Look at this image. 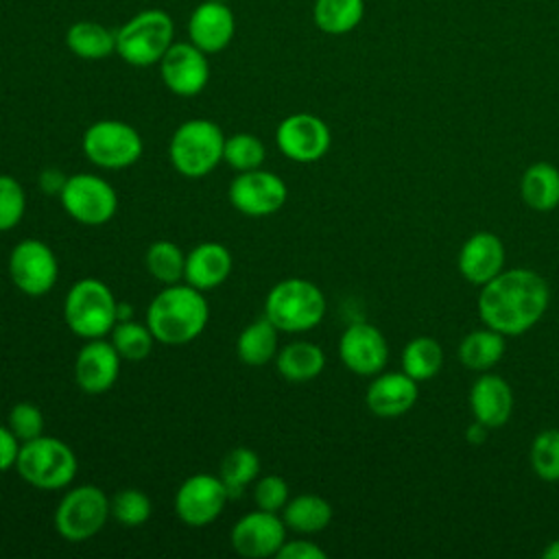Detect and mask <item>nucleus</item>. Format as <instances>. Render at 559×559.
Masks as SVG:
<instances>
[{"mask_svg":"<svg viewBox=\"0 0 559 559\" xmlns=\"http://www.w3.org/2000/svg\"><path fill=\"white\" fill-rule=\"evenodd\" d=\"M229 542L231 548L247 559L277 557L286 542V524L277 513L255 509L234 524Z\"/></svg>","mask_w":559,"mask_h":559,"instance_id":"nucleus-16","label":"nucleus"},{"mask_svg":"<svg viewBox=\"0 0 559 559\" xmlns=\"http://www.w3.org/2000/svg\"><path fill=\"white\" fill-rule=\"evenodd\" d=\"M63 319L74 336L105 338L118 323V301L105 282L83 277L66 293Z\"/></svg>","mask_w":559,"mask_h":559,"instance_id":"nucleus-3","label":"nucleus"},{"mask_svg":"<svg viewBox=\"0 0 559 559\" xmlns=\"http://www.w3.org/2000/svg\"><path fill=\"white\" fill-rule=\"evenodd\" d=\"M282 520L286 528L297 533H319L332 520V507L325 498L314 493H301L290 498L282 509Z\"/></svg>","mask_w":559,"mask_h":559,"instance_id":"nucleus-28","label":"nucleus"},{"mask_svg":"<svg viewBox=\"0 0 559 559\" xmlns=\"http://www.w3.org/2000/svg\"><path fill=\"white\" fill-rule=\"evenodd\" d=\"M68 50L85 61H100L116 52V31L94 20H79L66 31Z\"/></svg>","mask_w":559,"mask_h":559,"instance_id":"nucleus-24","label":"nucleus"},{"mask_svg":"<svg viewBox=\"0 0 559 559\" xmlns=\"http://www.w3.org/2000/svg\"><path fill=\"white\" fill-rule=\"evenodd\" d=\"M120 354L105 338H90L76 354L74 380L81 391L98 395L109 391L120 373Z\"/></svg>","mask_w":559,"mask_h":559,"instance_id":"nucleus-18","label":"nucleus"},{"mask_svg":"<svg viewBox=\"0 0 559 559\" xmlns=\"http://www.w3.org/2000/svg\"><path fill=\"white\" fill-rule=\"evenodd\" d=\"M157 66L164 85L183 98L201 94L210 81L207 55L192 41H173Z\"/></svg>","mask_w":559,"mask_h":559,"instance_id":"nucleus-15","label":"nucleus"},{"mask_svg":"<svg viewBox=\"0 0 559 559\" xmlns=\"http://www.w3.org/2000/svg\"><path fill=\"white\" fill-rule=\"evenodd\" d=\"M229 203L245 216L262 218L271 216L284 207L288 199V188L284 179L271 170L253 168L238 173L227 190Z\"/></svg>","mask_w":559,"mask_h":559,"instance_id":"nucleus-12","label":"nucleus"},{"mask_svg":"<svg viewBox=\"0 0 559 559\" xmlns=\"http://www.w3.org/2000/svg\"><path fill=\"white\" fill-rule=\"evenodd\" d=\"M15 469L22 480L35 489L55 491L68 487L79 469L76 454L68 443L55 437H37L22 443Z\"/></svg>","mask_w":559,"mask_h":559,"instance_id":"nucleus-7","label":"nucleus"},{"mask_svg":"<svg viewBox=\"0 0 559 559\" xmlns=\"http://www.w3.org/2000/svg\"><path fill=\"white\" fill-rule=\"evenodd\" d=\"M175 41V22L162 9H144L116 31V55L138 68L159 63Z\"/></svg>","mask_w":559,"mask_h":559,"instance_id":"nucleus-6","label":"nucleus"},{"mask_svg":"<svg viewBox=\"0 0 559 559\" xmlns=\"http://www.w3.org/2000/svg\"><path fill=\"white\" fill-rule=\"evenodd\" d=\"M524 203L537 212H550L559 205V170L548 162L528 166L520 181Z\"/></svg>","mask_w":559,"mask_h":559,"instance_id":"nucleus-26","label":"nucleus"},{"mask_svg":"<svg viewBox=\"0 0 559 559\" xmlns=\"http://www.w3.org/2000/svg\"><path fill=\"white\" fill-rule=\"evenodd\" d=\"M275 367L288 382H308L323 371L325 354L310 341H295L277 349Z\"/></svg>","mask_w":559,"mask_h":559,"instance_id":"nucleus-25","label":"nucleus"},{"mask_svg":"<svg viewBox=\"0 0 559 559\" xmlns=\"http://www.w3.org/2000/svg\"><path fill=\"white\" fill-rule=\"evenodd\" d=\"M111 345L124 360H142L151 354L153 349V332L148 330L146 323H138L133 319L118 321L114 330L109 332Z\"/></svg>","mask_w":559,"mask_h":559,"instance_id":"nucleus-34","label":"nucleus"},{"mask_svg":"<svg viewBox=\"0 0 559 559\" xmlns=\"http://www.w3.org/2000/svg\"><path fill=\"white\" fill-rule=\"evenodd\" d=\"M469 408L474 419L487 428H500L509 421L513 411V393L504 378L496 373L480 376L469 391Z\"/></svg>","mask_w":559,"mask_h":559,"instance_id":"nucleus-22","label":"nucleus"},{"mask_svg":"<svg viewBox=\"0 0 559 559\" xmlns=\"http://www.w3.org/2000/svg\"><path fill=\"white\" fill-rule=\"evenodd\" d=\"M9 275L17 290L41 297L57 284L59 262L44 240L24 238L9 253Z\"/></svg>","mask_w":559,"mask_h":559,"instance_id":"nucleus-11","label":"nucleus"},{"mask_svg":"<svg viewBox=\"0 0 559 559\" xmlns=\"http://www.w3.org/2000/svg\"><path fill=\"white\" fill-rule=\"evenodd\" d=\"M338 356L349 371L358 376H376L386 365L389 347L384 334L376 325L358 321L341 334Z\"/></svg>","mask_w":559,"mask_h":559,"instance_id":"nucleus-17","label":"nucleus"},{"mask_svg":"<svg viewBox=\"0 0 559 559\" xmlns=\"http://www.w3.org/2000/svg\"><path fill=\"white\" fill-rule=\"evenodd\" d=\"M26 212V194L17 179L0 175V231L13 229Z\"/></svg>","mask_w":559,"mask_h":559,"instance_id":"nucleus-38","label":"nucleus"},{"mask_svg":"<svg viewBox=\"0 0 559 559\" xmlns=\"http://www.w3.org/2000/svg\"><path fill=\"white\" fill-rule=\"evenodd\" d=\"M129 314H133V308H129L127 304H118V321H127Z\"/></svg>","mask_w":559,"mask_h":559,"instance_id":"nucleus-46","label":"nucleus"},{"mask_svg":"<svg viewBox=\"0 0 559 559\" xmlns=\"http://www.w3.org/2000/svg\"><path fill=\"white\" fill-rule=\"evenodd\" d=\"M227 500L229 493L218 476L192 474L175 493V513L186 526L201 528L212 524L223 513Z\"/></svg>","mask_w":559,"mask_h":559,"instance_id":"nucleus-13","label":"nucleus"},{"mask_svg":"<svg viewBox=\"0 0 559 559\" xmlns=\"http://www.w3.org/2000/svg\"><path fill=\"white\" fill-rule=\"evenodd\" d=\"M236 35L234 11L218 0L197 4L188 17V37L205 55L225 50Z\"/></svg>","mask_w":559,"mask_h":559,"instance_id":"nucleus-19","label":"nucleus"},{"mask_svg":"<svg viewBox=\"0 0 559 559\" xmlns=\"http://www.w3.org/2000/svg\"><path fill=\"white\" fill-rule=\"evenodd\" d=\"M550 290L542 275L531 269H509L483 284L478 314L487 328L518 336L544 317Z\"/></svg>","mask_w":559,"mask_h":559,"instance_id":"nucleus-1","label":"nucleus"},{"mask_svg":"<svg viewBox=\"0 0 559 559\" xmlns=\"http://www.w3.org/2000/svg\"><path fill=\"white\" fill-rule=\"evenodd\" d=\"M142 151L140 133L122 120H98L83 133V153L98 168H129L142 157Z\"/></svg>","mask_w":559,"mask_h":559,"instance_id":"nucleus-9","label":"nucleus"},{"mask_svg":"<svg viewBox=\"0 0 559 559\" xmlns=\"http://www.w3.org/2000/svg\"><path fill=\"white\" fill-rule=\"evenodd\" d=\"M504 264V245L496 234L478 231L469 236L459 253V271L469 284H487Z\"/></svg>","mask_w":559,"mask_h":559,"instance_id":"nucleus-20","label":"nucleus"},{"mask_svg":"<svg viewBox=\"0 0 559 559\" xmlns=\"http://www.w3.org/2000/svg\"><path fill=\"white\" fill-rule=\"evenodd\" d=\"M203 290L190 284L164 286L146 308V325L164 345H186L207 325L210 306Z\"/></svg>","mask_w":559,"mask_h":559,"instance_id":"nucleus-2","label":"nucleus"},{"mask_svg":"<svg viewBox=\"0 0 559 559\" xmlns=\"http://www.w3.org/2000/svg\"><path fill=\"white\" fill-rule=\"evenodd\" d=\"M533 472L548 483L559 480V430H542L531 445Z\"/></svg>","mask_w":559,"mask_h":559,"instance_id":"nucleus-37","label":"nucleus"},{"mask_svg":"<svg viewBox=\"0 0 559 559\" xmlns=\"http://www.w3.org/2000/svg\"><path fill=\"white\" fill-rule=\"evenodd\" d=\"M417 395H419L417 380H413L404 371H391V373L378 376L369 384L365 402L373 415L389 419L411 411L413 404L417 402Z\"/></svg>","mask_w":559,"mask_h":559,"instance_id":"nucleus-21","label":"nucleus"},{"mask_svg":"<svg viewBox=\"0 0 559 559\" xmlns=\"http://www.w3.org/2000/svg\"><path fill=\"white\" fill-rule=\"evenodd\" d=\"M111 515L107 493L96 485L70 489L55 509V528L68 542H85L103 531Z\"/></svg>","mask_w":559,"mask_h":559,"instance_id":"nucleus-8","label":"nucleus"},{"mask_svg":"<svg viewBox=\"0 0 559 559\" xmlns=\"http://www.w3.org/2000/svg\"><path fill=\"white\" fill-rule=\"evenodd\" d=\"M59 199L68 216L81 225H105L118 210V194L114 186L90 173L66 177Z\"/></svg>","mask_w":559,"mask_h":559,"instance_id":"nucleus-10","label":"nucleus"},{"mask_svg":"<svg viewBox=\"0 0 559 559\" xmlns=\"http://www.w3.org/2000/svg\"><path fill=\"white\" fill-rule=\"evenodd\" d=\"M277 332L266 317L249 323L236 341L238 358L249 367H264L277 356Z\"/></svg>","mask_w":559,"mask_h":559,"instance_id":"nucleus-27","label":"nucleus"},{"mask_svg":"<svg viewBox=\"0 0 559 559\" xmlns=\"http://www.w3.org/2000/svg\"><path fill=\"white\" fill-rule=\"evenodd\" d=\"M260 474V459L251 448H234L229 450L218 469V478L223 480L229 498L240 496Z\"/></svg>","mask_w":559,"mask_h":559,"instance_id":"nucleus-31","label":"nucleus"},{"mask_svg":"<svg viewBox=\"0 0 559 559\" xmlns=\"http://www.w3.org/2000/svg\"><path fill=\"white\" fill-rule=\"evenodd\" d=\"M325 297L317 284L301 277L277 282L264 299V317L280 332H306L321 323Z\"/></svg>","mask_w":559,"mask_h":559,"instance_id":"nucleus-5","label":"nucleus"},{"mask_svg":"<svg viewBox=\"0 0 559 559\" xmlns=\"http://www.w3.org/2000/svg\"><path fill=\"white\" fill-rule=\"evenodd\" d=\"M365 17V0H314L312 20L325 35L352 33Z\"/></svg>","mask_w":559,"mask_h":559,"instance_id":"nucleus-29","label":"nucleus"},{"mask_svg":"<svg viewBox=\"0 0 559 559\" xmlns=\"http://www.w3.org/2000/svg\"><path fill=\"white\" fill-rule=\"evenodd\" d=\"M487 437V426L480 424V421H474L469 428H467V441L469 443H483Z\"/></svg>","mask_w":559,"mask_h":559,"instance_id":"nucleus-44","label":"nucleus"},{"mask_svg":"<svg viewBox=\"0 0 559 559\" xmlns=\"http://www.w3.org/2000/svg\"><path fill=\"white\" fill-rule=\"evenodd\" d=\"M275 142L282 155L297 164L319 162L332 142L328 124L314 114H290L275 129Z\"/></svg>","mask_w":559,"mask_h":559,"instance_id":"nucleus-14","label":"nucleus"},{"mask_svg":"<svg viewBox=\"0 0 559 559\" xmlns=\"http://www.w3.org/2000/svg\"><path fill=\"white\" fill-rule=\"evenodd\" d=\"M443 365V349L432 336H417L413 338L402 354V367L404 373H408L413 380H430L439 373Z\"/></svg>","mask_w":559,"mask_h":559,"instance_id":"nucleus-32","label":"nucleus"},{"mask_svg":"<svg viewBox=\"0 0 559 559\" xmlns=\"http://www.w3.org/2000/svg\"><path fill=\"white\" fill-rule=\"evenodd\" d=\"M146 271L164 286L177 284L186 273V253L170 240H155L144 255Z\"/></svg>","mask_w":559,"mask_h":559,"instance_id":"nucleus-33","label":"nucleus"},{"mask_svg":"<svg viewBox=\"0 0 559 559\" xmlns=\"http://www.w3.org/2000/svg\"><path fill=\"white\" fill-rule=\"evenodd\" d=\"M225 135L221 127L207 118L181 122L168 144V157L175 170L188 179L210 175L223 162Z\"/></svg>","mask_w":559,"mask_h":559,"instance_id":"nucleus-4","label":"nucleus"},{"mask_svg":"<svg viewBox=\"0 0 559 559\" xmlns=\"http://www.w3.org/2000/svg\"><path fill=\"white\" fill-rule=\"evenodd\" d=\"M231 273V253L221 242H201L186 253V284L199 290L221 286Z\"/></svg>","mask_w":559,"mask_h":559,"instance_id":"nucleus-23","label":"nucleus"},{"mask_svg":"<svg viewBox=\"0 0 559 559\" xmlns=\"http://www.w3.org/2000/svg\"><path fill=\"white\" fill-rule=\"evenodd\" d=\"M542 557H544V559H559V539L550 542V544L542 550Z\"/></svg>","mask_w":559,"mask_h":559,"instance_id":"nucleus-45","label":"nucleus"},{"mask_svg":"<svg viewBox=\"0 0 559 559\" xmlns=\"http://www.w3.org/2000/svg\"><path fill=\"white\" fill-rule=\"evenodd\" d=\"M266 148L262 140L253 133H234L225 138V148H223V162L231 166L238 173L260 168L264 162Z\"/></svg>","mask_w":559,"mask_h":559,"instance_id":"nucleus-35","label":"nucleus"},{"mask_svg":"<svg viewBox=\"0 0 559 559\" xmlns=\"http://www.w3.org/2000/svg\"><path fill=\"white\" fill-rule=\"evenodd\" d=\"M504 354V334L487 328L469 332L459 345L461 362L472 371H487Z\"/></svg>","mask_w":559,"mask_h":559,"instance_id":"nucleus-30","label":"nucleus"},{"mask_svg":"<svg viewBox=\"0 0 559 559\" xmlns=\"http://www.w3.org/2000/svg\"><path fill=\"white\" fill-rule=\"evenodd\" d=\"M253 500H255L258 509L280 513L284 509V504L290 500L288 483L277 474H266V476L258 478V483L253 487Z\"/></svg>","mask_w":559,"mask_h":559,"instance_id":"nucleus-40","label":"nucleus"},{"mask_svg":"<svg viewBox=\"0 0 559 559\" xmlns=\"http://www.w3.org/2000/svg\"><path fill=\"white\" fill-rule=\"evenodd\" d=\"M63 183H66L63 173H59V170H55V168L41 170V175H39V186H41V190L48 192V194H59L61 188H63Z\"/></svg>","mask_w":559,"mask_h":559,"instance_id":"nucleus-43","label":"nucleus"},{"mask_svg":"<svg viewBox=\"0 0 559 559\" xmlns=\"http://www.w3.org/2000/svg\"><path fill=\"white\" fill-rule=\"evenodd\" d=\"M109 509L118 524L133 528V526H142L151 518L153 504L144 491L127 487L116 491L114 498H109Z\"/></svg>","mask_w":559,"mask_h":559,"instance_id":"nucleus-36","label":"nucleus"},{"mask_svg":"<svg viewBox=\"0 0 559 559\" xmlns=\"http://www.w3.org/2000/svg\"><path fill=\"white\" fill-rule=\"evenodd\" d=\"M20 448H22V441L11 432L9 426L0 424V472L15 467Z\"/></svg>","mask_w":559,"mask_h":559,"instance_id":"nucleus-42","label":"nucleus"},{"mask_svg":"<svg viewBox=\"0 0 559 559\" xmlns=\"http://www.w3.org/2000/svg\"><path fill=\"white\" fill-rule=\"evenodd\" d=\"M7 426L11 428V432L22 441H33L37 437L44 435V413L31 404V402H17L11 411H9V419Z\"/></svg>","mask_w":559,"mask_h":559,"instance_id":"nucleus-39","label":"nucleus"},{"mask_svg":"<svg viewBox=\"0 0 559 559\" xmlns=\"http://www.w3.org/2000/svg\"><path fill=\"white\" fill-rule=\"evenodd\" d=\"M277 557L280 559H325V550L312 542L293 539V542H284Z\"/></svg>","mask_w":559,"mask_h":559,"instance_id":"nucleus-41","label":"nucleus"}]
</instances>
